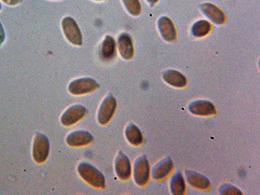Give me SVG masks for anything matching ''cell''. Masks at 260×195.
Here are the masks:
<instances>
[{"label": "cell", "mask_w": 260, "mask_h": 195, "mask_svg": "<svg viewBox=\"0 0 260 195\" xmlns=\"http://www.w3.org/2000/svg\"><path fill=\"white\" fill-rule=\"evenodd\" d=\"M201 10L209 19L217 25L223 24L226 20V16L219 8L215 5L206 3L202 5Z\"/></svg>", "instance_id": "cell-13"}, {"label": "cell", "mask_w": 260, "mask_h": 195, "mask_svg": "<svg viewBox=\"0 0 260 195\" xmlns=\"http://www.w3.org/2000/svg\"><path fill=\"white\" fill-rule=\"evenodd\" d=\"M99 85L93 79L83 78L72 81L69 86V92L74 95L90 93L99 89Z\"/></svg>", "instance_id": "cell-4"}, {"label": "cell", "mask_w": 260, "mask_h": 195, "mask_svg": "<svg viewBox=\"0 0 260 195\" xmlns=\"http://www.w3.org/2000/svg\"><path fill=\"white\" fill-rule=\"evenodd\" d=\"M220 194L224 195H240L242 194L240 189L229 184H224L220 187L219 189Z\"/></svg>", "instance_id": "cell-22"}, {"label": "cell", "mask_w": 260, "mask_h": 195, "mask_svg": "<svg viewBox=\"0 0 260 195\" xmlns=\"http://www.w3.org/2000/svg\"><path fill=\"white\" fill-rule=\"evenodd\" d=\"M211 29V25L210 22L205 20L197 21L192 25L191 31L192 34L196 37H203L207 36Z\"/></svg>", "instance_id": "cell-20"}, {"label": "cell", "mask_w": 260, "mask_h": 195, "mask_svg": "<svg viewBox=\"0 0 260 195\" xmlns=\"http://www.w3.org/2000/svg\"><path fill=\"white\" fill-rule=\"evenodd\" d=\"M115 171L118 177L126 180L131 176L132 168L128 157L122 152H118L115 160Z\"/></svg>", "instance_id": "cell-9"}, {"label": "cell", "mask_w": 260, "mask_h": 195, "mask_svg": "<svg viewBox=\"0 0 260 195\" xmlns=\"http://www.w3.org/2000/svg\"><path fill=\"white\" fill-rule=\"evenodd\" d=\"M173 161L170 158H167L160 161L154 167L152 171V177L155 180H162L173 170Z\"/></svg>", "instance_id": "cell-17"}, {"label": "cell", "mask_w": 260, "mask_h": 195, "mask_svg": "<svg viewBox=\"0 0 260 195\" xmlns=\"http://www.w3.org/2000/svg\"><path fill=\"white\" fill-rule=\"evenodd\" d=\"M116 55V43L112 37L107 36L100 50V57L102 61L108 62L114 59Z\"/></svg>", "instance_id": "cell-14"}, {"label": "cell", "mask_w": 260, "mask_h": 195, "mask_svg": "<svg viewBox=\"0 0 260 195\" xmlns=\"http://www.w3.org/2000/svg\"><path fill=\"white\" fill-rule=\"evenodd\" d=\"M125 8L129 14L133 16H139L141 13V6L139 0H122Z\"/></svg>", "instance_id": "cell-21"}, {"label": "cell", "mask_w": 260, "mask_h": 195, "mask_svg": "<svg viewBox=\"0 0 260 195\" xmlns=\"http://www.w3.org/2000/svg\"><path fill=\"white\" fill-rule=\"evenodd\" d=\"M5 39H6V34H5L3 25H2L1 22H0V47L3 45Z\"/></svg>", "instance_id": "cell-23"}, {"label": "cell", "mask_w": 260, "mask_h": 195, "mask_svg": "<svg viewBox=\"0 0 260 195\" xmlns=\"http://www.w3.org/2000/svg\"><path fill=\"white\" fill-rule=\"evenodd\" d=\"M127 140L134 146L140 145L143 143V138L141 130L133 124L127 125L125 131Z\"/></svg>", "instance_id": "cell-18"}, {"label": "cell", "mask_w": 260, "mask_h": 195, "mask_svg": "<svg viewBox=\"0 0 260 195\" xmlns=\"http://www.w3.org/2000/svg\"><path fill=\"white\" fill-rule=\"evenodd\" d=\"M2 9V4L0 3V11H1Z\"/></svg>", "instance_id": "cell-26"}, {"label": "cell", "mask_w": 260, "mask_h": 195, "mask_svg": "<svg viewBox=\"0 0 260 195\" xmlns=\"http://www.w3.org/2000/svg\"><path fill=\"white\" fill-rule=\"evenodd\" d=\"M162 79L169 85L175 87L182 88L187 84V79L180 72L168 70L162 74Z\"/></svg>", "instance_id": "cell-16"}, {"label": "cell", "mask_w": 260, "mask_h": 195, "mask_svg": "<svg viewBox=\"0 0 260 195\" xmlns=\"http://www.w3.org/2000/svg\"><path fill=\"white\" fill-rule=\"evenodd\" d=\"M185 176L188 183L197 189L205 190L210 187V180L205 176L192 171H185Z\"/></svg>", "instance_id": "cell-15"}, {"label": "cell", "mask_w": 260, "mask_h": 195, "mask_svg": "<svg viewBox=\"0 0 260 195\" xmlns=\"http://www.w3.org/2000/svg\"><path fill=\"white\" fill-rule=\"evenodd\" d=\"M62 28L65 37L70 43L76 46L82 45V34L77 23L73 18L69 16L64 18L62 21Z\"/></svg>", "instance_id": "cell-2"}, {"label": "cell", "mask_w": 260, "mask_h": 195, "mask_svg": "<svg viewBox=\"0 0 260 195\" xmlns=\"http://www.w3.org/2000/svg\"><path fill=\"white\" fill-rule=\"evenodd\" d=\"M50 151V143L47 137L41 134H37L32 145V157L38 164L45 162Z\"/></svg>", "instance_id": "cell-3"}, {"label": "cell", "mask_w": 260, "mask_h": 195, "mask_svg": "<svg viewBox=\"0 0 260 195\" xmlns=\"http://www.w3.org/2000/svg\"><path fill=\"white\" fill-rule=\"evenodd\" d=\"M87 113V110L81 105L71 107L62 114L61 121L64 126H69L82 119Z\"/></svg>", "instance_id": "cell-7"}, {"label": "cell", "mask_w": 260, "mask_h": 195, "mask_svg": "<svg viewBox=\"0 0 260 195\" xmlns=\"http://www.w3.org/2000/svg\"><path fill=\"white\" fill-rule=\"evenodd\" d=\"M158 29L165 41L169 43L176 41L177 35L175 25L170 18L167 16H162L158 20Z\"/></svg>", "instance_id": "cell-10"}, {"label": "cell", "mask_w": 260, "mask_h": 195, "mask_svg": "<svg viewBox=\"0 0 260 195\" xmlns=\"http://www.w3.org/2000/svg\"><path fill=\"white\" fill-rule=\"evenodd\" d=\"M79 175L92 187H105V178L101 171L94 166L85 162H81L78 167Z\"/></svg>", "instance_id": "cell-1"}, {"label": "cell", "mask_w": 260, "mask_h": 195, "mask_svg": "<svg viewBox=\"0 0 260 195\" xmlns=\"http://www.w3.org/2000/svg\"><path fill=\"white\" fill-rule=\"evenodd\" d=\"M146 1L150 5V6H154L155 4L157 3L159 0H146Z\"/></svg>", "instance_id": "cell-25"}, {"label": "cell", "mask_w": 260, "mask_h": 195, "mask_svg": "<svg viewBox=\"0 0 260 195\" xmlns=\"http://www.w3.org/2000/svg\"><path fill=\"white\" fill-rule=\"evenodd\" d=\"M4 3L8 5V6H15V5L19 4L22 0H2Z\"/></svg>", "instance_id": "cell-24"}, {"label": "cell", "mask_w": 260, "mask_h": 195, "mask_svg": "<svg viewBox=\"0 0 260 195\" xmlns=\"http://www.w3.org/2000/svg\"><path fill=\"white\" fill-rule=\"evenodd\" d=\"M96 1H104V0H96Z\"/></svg>", "instance_id": "cell-27"}, {"label": "cell", "mask_w": 260, "mask_h": 195, "mask_svg": "<svg viewBox=\"0 0 260 195\" xmlns=\"http://www.w3.org/2000/svg\"><path fill=\"white\" fill-rule=\"evenodd\" d=\"M67 143L69 146L79 147L89 145L93 141L92 135L85 131H76L67 136Z\"/></svg>", "instance_id": "cell-12"}, {"label": "cell", "mask_w": 260, "mask_h": 195, "mask_svg": "<svg viewBox=\"0 0 260 195\" xmlns=\"http://www.w3.org/2000/svg\"><path fill=\"white\" fill-rule=\"evenodd\" d=\"M118 47L123 59L129 60L134 57L133 41L130 35L123 32L118 39Z\"/></svg>", "instance_id": "cell-11"}, {"label": "cell", "mask_w": 260, "mask_h": 195, "mask_svg": "<svg viewBox=\"0 0 260 195\" xmlns=\"http://www.w3.org/2000/svg\"><path fill=\"white\" fill-rule=\"evenodd\" d=\"M188 108L190 113L195 115L210 116L217 113V110L213 104L204 100H199V101L191 102Z\"/></svg>", "instance_id": "cell-8"}, {"label": "cell", "mask_w": 260, "mask_h": 195, "mask_svg": "<svg viewBox=\"0 0 260 195\" xmlns=\"http://www.w3.org/2000/svg\"><path fill=\"white\" fill-rule=\"evenodd\" d=\"M117 108V101L115 97L110 94L102 102L100 107L98 120L100 124L106 125L110 121Z\"/></svg>", "instance_id": "cell-6"}, {"label": "cell", "mask_w": 260, "mask_h": 195, "mask_svg": "<svg viewBox=\"0 0 260 195\" xmlns=\"http://www.w3.org/2000/svg\"><path fill=\"white\" fill-rule=\"evenodd\" d=\"M171 191L172 194L182 195L185 191V183L184 179L180 173H176L171 181Z\"/></svg>", "instance_id": "cell-19"}, {"label": "cell", "mask_w": 260, "mask_h": 195, "mask_svg": "<svg viewBox=\"0 0 260 195\" xmlns=\"http://www.w3.org/2000/svg\"><path fill=\"white\" fill-rule=\"evenodd\" d=\"M134 177L137 184L143 186L147 183L150 177L149 162L145 155L139 157L134 162Z\"/></svg>", "instance_id": "cell-5"}]
</instances>
